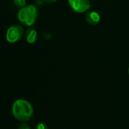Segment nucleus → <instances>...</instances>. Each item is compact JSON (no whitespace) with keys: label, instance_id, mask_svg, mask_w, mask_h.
I'll return each mask as SVG.
<instances>
[{"label":"nucleus","instance_id":"nucleus-5","mask_svg":"<svg viewBox=\"0 0 129 129\" xmlns=\"http://www.w3.org/2000/svg\"><path fill=\"white\" fill-rule=\"evenodd\" d=\"M85 19L89 25L96 26L101 21V16L96 11L89 10L86 11L85 14Z\"/></svg>","mask_w":129,"mask_h":129},{"label":"nucleus","instance_id":"nucleus-1","mask_svg":"<svg viewBox=\"0 0 129 129\" xmlns=\"http://www.w3.org/2000/svg\"><path fill=\"white\" fill-rule=\"evenodd\" d=\"M11 113L15 119L21 122H26L33 115V107L30 102L25 99H17L11 105Z\"/></svg>","mask_w":129,"mask_h":129},{"label":"nucleus","instance_id":"nucleus-4","mask_svg":"<svg viewBox=\"0 0 129 129\" xmlns=\"http://www.w3.org/2000/svg\"><path fill=\"white\" fill-rule=\"evenodd\" d=\"M71 9L76 13H84L91 7L90 0H67Z\"/></svg>","mask_w":129,"mask_h":129},{"label":"nucleus","instance_id":"nucleus-3","mask_svg":"<svg viewBox=\"0 0 129 129\" xmlns=\"http://www.w3.org/2000/svg\"><path fill=\"white\" fill-rule=\"evenodd\" d=\"M24 35L23 27L20 24H13L9 26L5 33V39L9 43H16Z\"/></svg>","mask_w":129,"mask_h":129},{"label":"nucleus","instance_id":"nucleus-6","mask_svg":"<svg viewBox=\"0 0 129 129\" xmlns=\"http://www.w3.org/2000/svg\"><path fill=\"white\" fill-rule=\"evenodd\" d=\"M25 38L29 44H34L37 41V32L33 28H28L25 32Z\"/></svg>","mask_w":129,"mask_h":129},{"label":"nucleus","instance_id":"nucleus-11","mask_svg":"<svg viewBox=\"0 0 129 129\" xmlns=\"http://www.w3.org/2000/svg\"><path fill=\"white\" fill-rule=\"evenodd\" d=\"M128 73H129V67H128Z\"/></svg>","mask_w":129,"mask_h":129},{"label":"nucleus","instance_id":"nucleus-10","mask_svg":"<svg viewBox=\"0 0 129 129\" xmlns=\"http://www.w3.org/2000/svg\"><path fill=\"white\" fill-rule=\"evenodd\" d=\"M43 2H48V3H51V2H57V0H42Z\"/></svg>","mask_w":129,"mask_h":129},{"label":"nucleus","instance_id":"nucleus-7","mask_svg":"<svg viewBox=\"0 0 129 129\" xmlns=\"http://www.w3.org/2000/svg\"><path fill=\"white\" fill-rule=\"evenodd\" d=\"M26 0H13L14 5L20 9L26 6Z\"/></svg>","mask_w":129,"mask_h":129},{"label":"nucleus","instance_id":"nucleus-9","mask_svg":"<svg viewBox=\"0 0 129 129\" xmlns=\"http://www.w3.org/2000/svg\"><path fill=\"white\" fill-rule=\"evenodd\" d=\"M18 129H31V128H30V126H29L27 123L23 122V123H21V124L19 125Z\"/></svg>","mask_w":129,"mask_h":129},{"label":"nucleus","instance_id":"nucleus-8","mask_svg":"<svg viewBox=\"0 0 129 129\" xmlns=\"http://www.w3.org/2000/svg\"><path fill=\"white\" fill-rule=\"evenodd\" d=\"M36 129H49V128H48V126L45 123H44V122H39L36 125Z\"/></svg>","mask_w":129,"mask_h":129},{"label":"nucleus","instance_id":"nucleus-2","mask_svg":"<svg viewBox=\"0 0 129 129\" xmlns=\"http://www.w3.org/2000/svg\"><path fill=\"white\" fill-rule=\"evenodd\" d=\"M39 12L36 6L28 5L20 8L17 13V20L20 23L25 26H32L37 21Z\"/></svg>","mask_w":129,"mask_h":129}]
</instances>
